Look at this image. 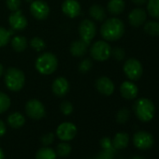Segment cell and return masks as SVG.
<instances>
[{
	"mask_svg": "<svg viewBox=\"0 0 159 159\" xmlns=\"http://www.w3.org/2000/svg\"><path fill=\"white\" fill-rule=\"evenodd\" d=\"M0 159H5V154H4V152L1 149V147H0Z\"/></svg>",
	"mask_w": 159,
	"mask_h": 159,
	"instance_id": "obj_40",
	"label": "cell"
},
{
	"mask_svg": "<svg viewBox=\"0 0 159 159\" xmlns=\"http://www.w3.org/2000/svg\"><path fill=\"white\" fill-rule=\"evenodd\" d=\"M92 61L90 59H84V61H82L79 65V70L83 72V73H85V72H88L91 68H92Z\"/></svg>",
	"mask_w": 159,
	"mask_h": 159,
	"instance_id": "obj_33",
	"label": "cell"
},
{
	"mask_svg": "<svg viewBox=\"0 0 159 159\" xmlns=\"http://www.w3.org/2000/svg\"><path fill=\"white\" fill-rule=\"evenodd\" d=\"M56 154L61 157H66L71 152V145L66 142H62L57 145L56 148Z\"/></svg>",
	"mask_w": 159,
	"mask_h": 159,
	"instance_id": "obj_27",
	"label": "cell"
},
{
	"mask_svg": "<svg viewBox=\"0 0 159 159\" xmlns=\"http://www.w3.org/2000/svg\"><path fill=\"white\" fill-rule=\"evenodd\" d=\"M147 11L151 17L159 20V0H149Z\"/></svg>",
	"mask_w": 159,
	"mask_h": 159,
	"instance_id": "obj_25",
	"label": "cell"
},
{
	"mask_svg": "<svg viewBox=\"0 0 159 159\" xmlns=\"http://www.w3.org/2000/svg\"><path fill=\"white\" fill-rule=\"evenodd\" d=\"M120 92L124 98L131 100V99H134L138 96L139 89H138V86L132 82H124L121 84Z\"/></svg>",
	"mask_w": 159,
	"mask_h": 159,
	"instance_id": "obj_16",
	"label": "cell"
},
{
	"mask_svg": "<svg viewBox=\"0 0 159 159\" xmlns=\"http://www.w3.org/2000/svg\"><path fill=\"white\" fill-rule=\"evenodd\" d=\"M100 33L106 40L116 41L123 37L125 33V25L118 18H111L102 25Z\"/></svg>",
	"mask_w": 159,
	"mask_h": 159,
	"instance_id": "obj_1",
	"label": "cell"
},
{
	"mask_svg": "<svg viewBox=\"0 0 159 159\" xmlns=\"http://www.w3.org/2000/svg\"><path fill=\"white\" fill-rule=\"evenodd\" d=\"M129 116H130V111L126 108H123L117 112L116 121L119 124H125L128 121Z\"/></svg>",
	"mask_w": 159,
	"mask_h": 159,
	"instance_id": "obj_31",
	"label": "cell"
},
{
	"mask_svg": "<svg viewBox=\"0 0 159 159\" xmlns=\"http://www.w3.org/2000/svg\"><path fill=\"white\" fill-rule=\"evenodd\" d=\"M11 45L14 51L21 52L27 48V39L23 36H16L11 40Z\"/></svg>",
	"mask_w": 159,
	"mask_h": 159,
	"instance_id": "obj_24",
	"label": "cell"
},
{
	"mask_svg": "<svg viewBox=\"0 0 159 159\" xmlns=\"http://www.w3.org/2000/svg\"><path fill=\"white\" fill-rule=\"evenodd\" d=\"M56 135L58 139L63 141L72 140L77 135V127L74 124L69 122L62 123L56 129Z\"/></svg>",
	"mask_w": 159,
	"mask_h": 159,
	"instance_id": "obj_10",
	"label": "cell"
},
{
	"mask_svg": "<svg viewBox=\"0 0 159 159\" xmlns=\"http://www.w3.org/2000/svg\"><path fill=\"white\" fill-rule=\"evenodd\" d=\"M129 142V136L125 132L117 133L112 139V146L115 150H123L127 147Z\"/></svg>",
	"mask_w": 159,
	"mask_h": 159,
	"instance_id": "obj_19",
	"label": "cell"
},
{
	"mask_svg": "<svg viewBox=\"0 0 159 159\" xmlns=\"http://www.w3.org/2000/svg\"><path fill=\"white\" fill-rule=\"evenodd\" d=\"M6 131H7V127H6L5 123L3 121L0 120V137L4 136L5 133H6Z\"/></svg>",
	"mask_w": 159,
	"mask_h": 159,
	"instance_id": "obj_38",
	"label": "cell"
},
{
	"mask_svg": "<svg viewBox=\"0 0 159 159\" xmlns=\"http://www.w3.org/2000/svg\"><path fill=\"white\" fill-rule=\"evenodd\" d=\"M134 111L139 121L149 122L154 116L155 108H154L153 103L150 99L141 98L135 102Z\"/></svg>",
	"mask_w": 159,
	"mask_h": 159,
	"instance_id": "obj_3",
	"label": "cell"
},
{
	"mask_svg": "<svg viewBox=\"0 0 159 159\" xmlns=\"http://www.w3.org/2000/svg\"><path fill=\"white\" fill-rule=\"evenodd\" d=\"M60 111L65 115H69L73 111V106L69 101H63L60 104Z\"/></svg>",
	"mask_w": 159,
	"mask_h": 159,
	"instance_id": "obj_32",
	"label": "cell"
},
{
	"mask_svg": "<svg viewBox=\"0 0 159 159\" xmlns=\"http://www.w3.org/2000/svg\"><path fill=\"white\" fill-rule=\"evenodd\" d=\"M9 24L12 30L21 31L27 26V20L20 10L13 11L9 17Z\"/></svg>",
	"mask_w": 159,
	"mask_h": 159,
	"instance_id": "obj_12",
	"label": "cell"
},
{
	"mask_svg": "<svg viewBox=\"0 0 159 159\" xmlns=\"http://www.w3.org/2000/svg\"><path fill=\"white\" fill-rule=\"evenodd\" d=\"M54 140V134L50 132V133H47L45 135H43L41 137V142L44 146H49L51 145Z\"/></svg>",
	"mask_w": 159,
	"mask_h": 159,
	"instance_id": "obj_35",
	"label": "cell"
},
{
	"mask_svg": "<svg viewBox=\"0 0 159 159\" xmlns=\"http://www.w3.org/2000/svg\"><path fill=\"white\" fill-rule=\"evenodd\" d=\"M25 111L28 117L34 120H40L46 114L43 104L38 99L29 100L25 105Z\"/></svg>",
	"mask_w": 159,
	"mask_h": 159,
	"instance_id": "obj_8",
	"label": "cell"
},
{
	"mask_svg": "<svg viewBox=\"0 0 159 159\" xmlns=\"http://www.w3.org/2000/svg\"><path fill=\"white\" fill-rule=\"evenodd\" d=\"M87 49H88V44L85 43L84 41L81 40H76L74 42H72V44L70 45V52L73 56H77V57H81L84 56L86 52H87Z\"/></svg>",
	"mask_w": 159,
	"mask_h": 159,
	"instance_id": "obj_18",
	"label": "cell"
},
{
	"mask_svg": "<svg viewBox=\"0 0 159 159\" xmlns=\"http://www.w3.org/2000/svg\"><path fill=\"white\" fill-rule=\"evenodd\" d=\"M56 156L55 151L48 146L40 148L36 153V159H56Z\"/></svg>",
	"mask_w": 159,
	"mask_h": 159,
	"instance_id": "obj_22",
	"label": "cell"
},
{
	"mask_svg": "<svg viewBox=\"0 0 159 159\" xmlns=\"http://www.w3.org/2000/svg\"><path fill=\"white\" fill-rule=\"evenodd\" d=\"M26 2H31V1H33V0H25Z\"/></svg>",
	"mask_w": 159,
	"mask_h": 159,
	"instance_id": "obj_43",
	"label": "cell"
},
{
	"mask_svg": "<svg viewBox=\"0 0 159 159\" xmlns=\"http://www.w3.org/2000/svg\"><path fill=\"white\" fill-rule=\"evenodd\" d=\"M131 1L136 4V5H139V6H141L143 4H145L147 2V0H131Z\"/></svg>",
	"mask_w": 159,
	"mask_h": 159,
	"instance_id": "obj_39",
	"label": "cell"
},
{
	"mask_svg": "<svg viewBox=\"0 0 159 159\" xmlns=\"http://www.w3.org/2000/svg\"><path fill=\"white\" fill-rule=\"evenodd\" d=\"M100 145H101V147H102L104 150H112V149H114L113 146H112V141L111 140L110 138H107V137L101 139V140H100Z\"/></svg>",
	"mask_w": 159,
	"mask_h": 159,
	"instance_id": "obj_37",
	"label": "cell"
},
{
	"mask_svg": "<svg viewBox=\"0 0 159 159\" xmlns=\"http://www.w3.org/2000/svg\"><path fill=\"white\" fill-rule=\"evenodd\" d=\"M144 31L152 37H158L159 36V22H147L144 25Z\"/></svg>",
	"mask_w": 159,
	"mask_h": 159,
	"instance_id": "obj_26",
	"label": "cell"
},
{
	"mask_svg": "<svg viewBox=\"0 0 159 159\" xmlns=\"http://www.w3.org/2000/svg\"><path fill=\"white\" fill-rule=\"evenodd\" d=\"M30 12L38 20H45L50 14V8L42 0H36L31 3Z\"/></svg>",
	"mask_w": 159,
	"mask_h": 159,
	"instance_id": "obj_11",
	"label": "cell"
},
{
	"mask_svg": "<svg viewBox=\"0 0 159 159\" xmlns=\"http://www.w3.org/2000/svg\"><path fill=\"white\" fill-rule=\"evenodd\" d=\"M90 54L93 59L97 61H106L111 55V47L108 42L104 40H98L91 46Z\"/></svg>",
	"mask_w": 159,
	"mask_h": 159,
	"instance_id": "obj_5",
	"label": "cell"
},
{
	"mask_svg": "<svg viewBox=\"0 0 159 159\" xmlns=\"http://www.w3.org/2000/svg\"><path fill=\"white\" fill-rule=\"evenodd\" d=\"M7 7L11 11H16L20 10L21 0H7Z\"/></svg>",
	"mask_w": 159,
	"mask_h": 159,
	"instance_id": "obj_34",
	"label": "cell"
},
{
	"mask_svg": "<svg viewBox=\"0 0 159 159\" xmlns=\"http://www.w3.org/2000/svg\"><path fill=\"white\" fill-rule=\"evenodd\" d=\"M62 11L69 18H76L81 14V5L77 0H65Z\"/></svg>",
	"mask_w": 159,
	"mask_h": 159,
	"instance_id": "obj_13",
	"label": "cell"
},
{
	"mask_svg": "<svg viewBox=\"0 0 159 159\" xmlns=\"http://www.w3.org/2000/svg\"><path fill=\"white\" fill-rule=\"evenodd\" d=\"M79 33L82 40L89 45L97 34V26L92 21L84 20L79 26Z\"/></svg>",
	"mask_w": 159,
	"mask_h": 159,
	"instance_id": "obj_7",
	"label": "cell"
},
{
	"mask_svg": "<svg viewBox=\"0 0 159 159\" xmlns=\"http://www.w3.org/2000/svg\"><path fill=\"white\" fill-rule=\"evenodd\" d=\"M58 66V60L53 53L45 52L39 55L36 61L37 70L43 75L53 73Z\"/></svg>",
	"mask_w": 159,
	"mask_h": 159,
	"instance_id": "obj_4",
	"label": "cell"
},
{
	"mask_svg": "<svg viewBox=\"0 0 159 159\" xmlns=\"http://www.w3.org/2000/svg\"><path fill=\"white\" fill-rule=\"evenodd\" d=\"M25 123V118L20 112H13L8 117V124L12 128H20Z\"/></svg>",
	"mask_w": 159,
	"mask_h": 159,
	"instance_id": "obj_20",
	"label": "cell"
},
{
	"mask_svg": "<svg viewBox=\"0 0 159 159\" xmlns=\"http://www.w3.org/2000/svg\"><path fill=\"white\" fill-rule=\"evenodd\" d=\"M25 83V73L16 67H10L5 72V84L9 90L19 92L23 89Z\"/></svg>",
	"mask_w": 159,
	"mask_h": 159,
	"instance_id": "obj_2",
	"label": "cell"
},
{
	"mask_svg": "<svg viewBox=\"0 0 159 159\" xmlns=\"http://www.w3.org/2000/svg\"><path fill=\"white\" fill-rule=\"evenodd\" d=\"M52 89L53 94L57 97H64L68 93L69 90L68 81L64 77H58L53 81Z\"/></svg>",
	"mask_w": 159,
	"mask_h": 159,
	"instance_id": "obj_15",
	"label": "cell"
},
{
	"mask_svg": "<svg viewBox=\"0 0 159 159\" xmlns=\"http://www.w3.org/2000/svg\"><path fill=\"white\" fill-rule=\"evenodd\" d=\"M125 7V4L124 0H110L107 8H108V11L111 14L118 15L124 11Z\"/></svg>",
	"mask_w": 159,
	"mask_h": 159,
	"instance_id": "obj_21",
	"label": "cell"
},
{
	"mask_svg": "<svg viewBox=\"0 0 159 159\" xmlns=\"http://www.w3.org/2000/svg\"><path fill=\"white\" fill-rule=\"evenodd\" d=\"M131 159H144L142 156H139V155H137V156H134V157H132Z\"/></svg>",
	"mask_w": 159,
	"mask_h": 159,
	"instance_id": "obj_42",
	"label": "cell"
},
{
	"mask_svg": "<svg viewBox=\"0 0 159 159\" xmlns=\"http://www.w3.org/2000/svg\"><path fill=\"white\" fill-rule=\"evenodd\" d=\"M129 24L134 27L142 25L146 21V12L142 9H134L128 15Z\"/></svg>",
	"mask_w": 159,
	"mask_h": 159,
	"instance_id": "obj_17",
	"label": "cell"
},
{
	"mask_svg": "<svg viewBox=\"0 0 159 159\" xmlns=\"http://www.w3.org/2000/svg\"><path fill=\"white\" fill-rule=\"evenodd\" d=\"M96 87L98 91L104 96H111L114 92V84L108 77H100L97 80Z\"/></svg>",
	"mask_w": 159,
	"mask_h": 159,
	"instance_id": "obj_14",
	"label": "cell"
},
{
	"mask_svg": "<svg viewBox=\"0 0 159 159\" xmlns=\"http://www.w3.org/2000/svg\"><path fill=\"white\" fill-rule=\"evenodd\" d=\"M30 46L37 52H41L45 49L46 45L45 42L42 39L39 38V37H35L31 39L30 41Z\"/></svg>",
	"mask_w": 159,
	"mask_h": 159,
	"instance_id": "obj_30",
	"label": "cell"
},
{
	"mask_svg": "<svg viewBox=\"0 0 159 159\" xmlns=\"http://www.w3.org/2000/svg\"><path fill=\"white\" fill-rule=\"evenodd\" d=\"M154 139L147 131H138L133 136V143L139 150H148L153 145Z\"/></svg>",
	"mask_w": 159,
	"mask_h": 159,
	"instance_id": "obj_9",
	"label": "cell"
},
{
	"mask_svg": "<svg viewBox=\"0 0 159 159\" xmlns=\"http://www.w3.org/2000/svg\"><path fill=\"white\" fill-rule=\"evenodd\" d=\"M13 34L12 30H7L4 27H0V47L6 46L11 39V36Z\"/></svg>",
	"mask_w": 159,
	"mask_h": 159,
	"instance_id": "obj_29",
	"label": "cell"
},
{
	"mask_svg": "<svg viewBox=\"0 0 159 159\" xmlns=\"http://www.w3.org/2000/svg\"><path fill=\"white\" fill-rule=\"evenodd\" d=\"M3 73H4V67L1 64H0V77L3 75Z\"/></svg>",
	"mask_w": 159,
	"mask_h": 159,
	"instance_id": "obj_41",
	"label": "cell"
},
{
	"mask_svg": "<svg viewBox=\"0 0 159 159\" xmlns=\"http://www.w3.org/2000/svg\"><path fill=\"white\" fill-rule=\"evenodd\" d=\"M11 107V98L8 95L0 92V114L7 111Z\"/></svg>",
	"mask_w": 159,
	"mask_h": 159,
	"instance_id": "obj_28",
	"label": "cell"
},
{
	"mask_svg": "<svg viewBox=\"0 0 159 159\" xmlns=\"http://www.w3.org/2000/svg\"><path fill=\"white\" fill-rule=\"evenodd\" d=\"M111 54L113 55V57L118 60V61H121L125 58V51L122 49V48H114L113 50L111 49Z\"/></svg>",
	"mask_w": 159,
	"mask_h": 159,
	"instance_id": "obj_36",
	"label": "cell"
},
{
	"mask_svg": "<svg viewBox=\"0 0 159 159\" xmlns=\"http://www.w3.org/2000/svg\"><path fill=\"white\" fill-rule=\"evenodd\" d=\"M89 14L90 16L98 21V22H102L105 18H106V12H105V10L103 7H101L100 5H93L91 8H90V11H89Z\"/></svg>",
	"mask_w": 159,
	"mask_h": 159,
	"instance_id": "obj_23",
	"label": "cell"
},
{
	"mask_svg": "<svg viewBox=\"0 0 159 159\" xmlns=\"http://www.w3.org/2000/svg\"><path fill=\"white\" fill-rule=\"evenodd\" d=\"M142 66L136 58L128 59L124 65V72L131 81H138L142 75Z\"/></svg>",
	"mask_w": 159,
	"mask_h": 159,
	"instance_id": "obj_6",
	"label": "cell"
}]
</instances>
